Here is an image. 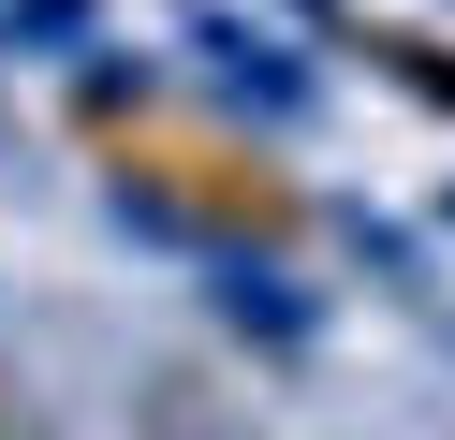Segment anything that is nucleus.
I'll use <instances>...</instances> for the list:
<instances>
[{
    "mask_svg": "<svg viewBox=\"0 0 455 440\" xmlns=\"http://www.w3.org/2000/svg\"><path fill=\"white\" fill-rule=\"evenodd\" d=\"M103 162H118V191L148 205V220H177V235H220V250H279V235H294V176H279L250 132H220V117L132 103V117H103Z\"/></svg>",
    "mask_w": 455,
    "mask_h": 440,
    "instance_id": "obj_1",
    "label": "nucleus"
}]
</instances>
